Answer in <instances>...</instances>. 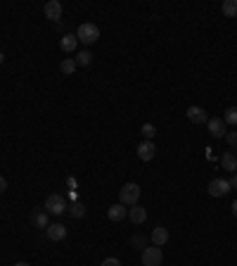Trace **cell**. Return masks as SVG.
<instances>
[{
  "label": "cell",
  "mask_w": 237,
  "mask_h": 266,
  "mask_svg": "<svg viewBox=\"0 0 237 266\" xmlns=\"http://www.w3.org/2000/svg\"><path fill=\"white\" fill-rule=\"evenodd\" d=\"M161 262H164L161 247L152 245V247H145L142 250V266H161Z\"/></svg>",
  "instance_id": "cell-4"
},
{
  "label": "cell",
  "mask_w": 237,
  "mask_h": 266,
  "mask_svg": "<svg viewBox=\"0 0 237 266\" xmlns=\"http://www.w3.org/2000/svg\"><path fill=\"white\" fill-rule=\"evenodd\" d=\"M221 167H223L225 171H230V174H235V169H237V157L233 155V152H223V157H221Z\"/></svg>",
  "instance_id": "cell-16"
},
{
  "label": "cell",
  "mask_w": 237,
  "mask_h": 266,
  "mask_svg": "<svg viewBox=\"0 0 237 266\" xmlns=\"http://www.w3.org/2000/svg\"><path fill=\"white\" fill-rule=\"evenodd\" d=\"M102 266H121V262H118L117 257H107L105 262H102Z\"/></svg>",
  "instance_id": "cell-25"
},
{
  "label": "cell",
  "mask_w": 237,
  "mask_h": 266,
  "mask_svg": "<svg viewBox=\"0 0 237 266\" xmlns=\"http://www.w3.org/2000/svg\"><path fill=\"white\" fill-rule=\"evenodd\" d=\"M45 233H47V238L52 242H57V240H64L67 238V228L62 226V223H50L45 228Z\"/></svg>",
  "instance_id": "cell-10"
},
{
  "label": "cell",
  "mask_w": 237,
  "mask_h": 266,
  "mask_svg": "<svg viewBox=\"0 0 237 266\" xmlns=\"http://www.w3.org/2000/svg\"><path fill=\"white\" fill-rule=\"evenodd\" d=\"M14 266H31V264H26V262H17Z\"/></svg>",
  "instance_id": "cell-29"
},
{
  "label": "cell",
  "mask_w": 237,
  "mask_h": 266,
  "mask_svg": "<svg viewBox=\"0 0 237 266\" xmlns=\"http://www.w3.org/2000/svg\"><path fill=\"white\" fill-rule=\"evenodd\" d=\"M138 200H140V185H138V183H126V185L118 190V202L123 207L138 205Z\"/></svg>",
  "instance_id": "cell-1"
},
{
  "label": "cell",
  "mask_w": 237,
  "mask_h": 266,
  "mask_svg": "<svg viewBox=\"0 0 237 266\" xmlns=\"http://www.w3.org/2000/svg\"><path fill=\"white\" fill-rule=\"evenodd\" d=\"M230 193V183L225 181V178H213L209 183V195L211 197H223V195Z\"/></svg>",
  "instance_id": "cell-5"
},
{
  "label": "cell",
  "mask_w": 237,
  "mask_h": 266,
  "mask_svg": "<svg viewBox=\"0 0 237 266\" xmlns=\"http://www.w3.org/2000/svg\"><path fill=\"white\" fill-rule=\"evenodd\" d=\"M185 114H188V119L192 121V124H206V121H209V114H206V109L195 107V105H192V107H188V112H185Z\"/></svg>",
  "instance_id": "cell-9"
},
{
  "label": "cell",
  "mask_w": 237,
  "mask_h": 266,
  "mask_svg": "<svg viewBox=\"0 0 237 266\" xmlns=\"http://www.w3.org/2000/svg\"><path fill=\"white\" fill-rule=\"evenodd\" d=\"M31 223H34L36 228H47V226H50V221H47V212H43V209H34V214H31Z\"/></svg>",
  "instance_id": "cell-15"
},
{
  "label": "cell",
  "mask_w": 237,
  "mask_h": 266,
  "mask_svg": "<svg viewBox=\"0 0 237 266\" xmlns=\"http://www.w3.org/2000/svg\"><path fill=\"white\" fill-rule=\"evenodd\" d=\"M154 155H157V145H154V140H142L140 145H138V159L150 162V159H154Z\"/></svg>",
  "instance_id": "cell-6"
},
{
  "label": "cell",
  "mask_w": 237,
  "mask_h": 266,
  "mask_svg": "<svg viewBox=\"0 0 237 266\" xmlns=\"http://www.w3.org/2000/svg\"><path fill=\"white\" fill-rule=\"evenodd\" d=\"M152 242L157 245V247H164L166 242H168V228H164V226H157V228L152 230Z\"/></svg>",
  "instance_id": "cell-14"
},
{
  "label": "cell",
  "mask_w": 237,
  "mask_h": 266,
  "mask_svg": "<svg viewBox=\"0 0 237 266\" xmlns=\"http://www.w3.org/2000/svg\"><path fill=\"white\" fill-rule=\"evenodd\" d=\"M233 217H237V200L233 202Z\"/></svg>",
  "instance_id": "cell-28"
},
{
  "label": "cell",
  "mask_w": 237,
  "mask_h": 266,
  "mask_svg": "<svg viewBox=\"0 0 237 266\" xmlns=\"http://www.w3.org/2000/svg\"><path fill=\"white\" fill-rule=\"evenodd\" d=\"M74 60H76L79 67H88V64H93V52H90V50H81Z\"/></svg>",
  "instance_id": "cell-19"
},
{
  "label": "cell",
  "mask_w": 237,
  "mask_h": 266,
  "mask_svg": "<svg viewBox=\"0 0 237 266\" xmlns=\"http://www.w3.org/2000/svg\"><path fill=\"white\" fill-rule=\"evenodd\" d=\"M128 219L133 223H145V221H147V209L140 205H133L128 209Z\"/></svg>",
  "instance_id": "cell-12"
},
{
  "label": "cell",
  "mask_w": 237,
  "mask_h": 266,
  "mask_svg": "<svg viewBox=\"0 0 237 266\" xmlns=\"http://www.w3.org/2000/svg\"><path fill=\"white\" fill-rule=\"evenodd\" d=\"M76 67H79L76 60H74V57H67V60H62V64H59V72L67 74V76H71V74L76 72Z\"/></svg>",
  "instance_id": "cell-18"
},
{
  "label": "cell",
  "mask_w": 237,
  "mask_h": 266,
  "mask_svg": "<svg viewBox=\"0 0 237 266\" xmlns=\"http://www.w3.org/2000/svg\"><path fill=\"white\" fill-rule=\"evenodd\" d=\"M45 212L47 214H52V217H59V214H64L67 212V202H64V197L62 195H47L45 200Z\"/></svg>",
  "instance_id": "cell-3"
},
{
  "label": "cell",
  "mask_w": 237,
  "mask_h": 266,
  "mask_svg": "<svg viewBox=\"0 0 237 266\" xmlns=\"http://www.w3.org/2000/svg\"><path fill=\"white\" fill-rule=\"evenodd\" d=\"M225 140H228V145H237V131H228Z\"/></svg>",
  "instance_id": "cell-24"
},
{
  "label": "cell",
  "mask_w": 237,
  "mask_h": 266,
  "mask_svg": "<svg viewBox=\"0 0 237 266\" xmlns=\"http://www.w3.org/2000/svg\"><path fill=\"white\" fill-rule=\"evenodd\" d=\"M223 121H225V126H228V124H230V126H235V124H237V107H228V109H225Z\"/></svg>",
  "instance_id": "cell-22"
},
{
  "label": "cell",
  "mask_w": 237,
  "mask_h": 266,
  "mask_svg": "<svg viewBox=\"0 0 237 266\" xmlns=\"http://www.w3.org/2000/svg\"><path fill=\"white\" fill-rule=\"evenodd\" d=\"M7 190V181H5V176H0V193H5Z\"/></svg>",
  "instance_id": "cell-26"
},
{
  "label": "cell",
  "mask_w": 237,
  "mask_h": 266,
  "mask_svg": "<svg viewBox=\"0 0 237 266\" xmlns=\"http://www.w3.org/2000/svg\"><path fill=\"white\" fill-rule=\"evenodd\" d=\"M130 242H133V247H135V250H145V247H147V238L140 235V233H138V235H133Z\"/></svg>",
  "instance_id": "cell-23"
},
{
  "label": "cell",
  "mask_w": 237,
  "mask_h": 266,
  "mask_svg": "<svg viewBox=\"0 0 237 266\" xmlns=\"http://www.w3.org/2000/svg\"><path fill=\"white\" fill-rule=\"evenodd\" d=\"M43 12H45L47 19L59 22V19H62V2H59V0H47L45 7H43Z\"/></svg>",
  "instance_id": "cell-7"
},
{
  "label": "cell",
  "mask_w": 237,
  "mask_h": 266,
  "mask_svg": "<svg viewBox=\"0 0 237 266\" xmlns=\"http://www.w3.org/2000/svg\"><path fill=\"white\" fill-rule=\"evenodd\" d=\"M2 62H5V55H2V52H0V64H2Z\"/></svg>",
  "instance_id": "cell-30"
},
{
  "label": "cell",
  "mask_w": 237,
  "mask_h": 266,
  "mask_svg": "<svg viewBox=\"0 0 237 266\" xmlns=\"http://www.w3.org/2000/svg\"><path fill=\"white\" fill-rule=\"evenodd\" d=\"M140 133H142V138H145V140H154V135H157V126H152V124H142Z\"/></svg>",
  "instance_id": "cell-21"
},
{
  "label": "cell",
  "mask_w": 237,
  "mask_h": 266,
  "mask_svg": "<svg viewBox=\"0 0 237 266\" xmlns=\"http://www.w3.org/2000/svg\"><path fill=\"white\" fill-rule=\"evenodd\" d=\"M69 214H71L74 219L85 217V205H83V202H74V205L69 207Z\"/></svg>",
  "instance_id": "cell-20"
},
{
  "label": "cell",
  "mask_w": 237,
  "mask_h": 266,
  "mask_svg": "<svg viewBox=\"0 0 237 266\" xmlns=\"http://www.w3.org/2000/svg\"><path fill=\"white\" fill-rule=\"evenodd\" d=\"M221 10H223V14L228 17V19H235L237 17V0H225Z\"/></svg>",
  "instance_id": "cell-17"
},
{
  "label": "cell",
  "mask_w": 237,
  "mask_h": 266,
  "mask_svg": "<svg viewBox=\"0 0 237 266\" xmlns=\"http://www.w3.org/2000/svg\"><path fill=\"white\" fill-rule=\"evenodd\" d=\"M206 126H209V133H211L213 138H225V133H228V129H225V121L223 119H209L206 121Z\"/></svg>",
  "instance_id": "cell-8"
},
{
  "label": "cell",
  "mask_w": 237,
  "mask_h": 266,
  "mask_svg": "<svg viewBox=\"0 0 237 266\" xmlns=\"http://www.w3.org/2000/svg\"><path fill=\"white\" fill-rule=\"evenodd\" d=\"M228 183H230V188H235V190H237V174H233V178H230Z\"/></svg>",
  "instance_id": "cell-27"
},
{
  "label": "cell",
  "mask_w": 237,
  "mask_h": 266,
  "mask_svg": "<svg viewBox=\"0 0 237 266\" xmlns=\"http://www.w3.org/2000/svg\"><path fill=\"white\" fill-rule=\"evenodd\" d=\"M76 38H79L81 43H85V45H93L95 41L100 38V29H97V24H93V22H85V24L79 26Z\"/></svg>",
  "instance_id": "cell-2"
},
{
  "label": "cell",
  "mask_w": 237,
  "mask_h": 266,
  "mask_svg": "<svg viewBox=\"0 0 237 266\" xmlns=\"http://www.w3.org/2000/svg\"><path fill=\"white\" fill-rule=\"evenodd\" d=\"M107 217H109V221H123V219L128 217V209L118 202V205H112L107 209Z\"/></svg>",
  "instance_id": "cell-11"
},
{
  "label": "cell",
  "mask_w": 237,
  "mask_h": 266,
  "mask_svg": "<svg viewBox=\"0 0 237 266\" xmlns=\"http://www.w3.org/2000/svg\"><path fill=\"white\" fill-rule=\"evenodd\" d=\"M59 48L64 50V52H74V50L79 48V38H76V34H64L62 41H59Z\"/></svg>",
  "instance_id": "cell-13"
}]
</instances>
